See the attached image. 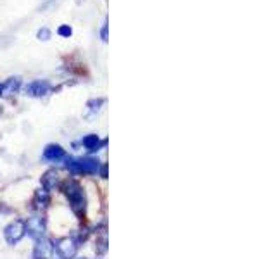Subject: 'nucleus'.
Here are the masks:
<instances>
[{
	"label": "nucleus",
	"instance_id": "5",
	"mask_svg": "<svg viewBox=\"0 0 276 259\" xmlns=\"http://www.w3.org/2000/svg\"><path fill=\"white\" fill-rule=\"evenodd\" d=\"M54 250H57L61 259H75L78 252V242L73 237H62L56 242Z\"/></svg>",
	"mask_w": 276,
	"mask_h": 259
},
{
	"label": "nucleus",
	"instance_id": "9",
	"mask_svg": "<svg viewBox=\"0 0 276 259\" xmlns=\"http://www.w3.org/2000/svg\"><path fill=\"white\" fill-rule=\"evenodd\" d=\"M59 183H61V176H59V171H56V170H49L44 176H42V187H44V190L47 192L57 188Z\"/></svg>",
	"mask_w": 276,
	"mask_h": 259
},
{
	"label": "nucleus",
	"instance_id": "11",
	"mask_svg": "<svg viewBox=\"0 0 276 259\" xmlns=\"http://www.w3.org/2000/svg\"><path fill=\"white\" fill-rule=\"evenodd\" d=\"M19 88H21V78L13 76L2 83V95H13Z\"/></svg>",
	"mask_w": 276,
	"mask_h": 259
},
{
	"label": "nucleus",
	"instance_id": "14",
	"mask_svg": "<svg viewBox=\"0 0 276 259\" xmlns=\"http://www.w3.org/2000/svg\"><path fill=\"white\" fill-rule=\"evenodd\" d=\"M102 104H104V99H93V100L87 102V107H88V111L90 112H97Z\"/></svg>",
	"mask_w": 276,
	"mask_h": 259
},
{
	"label": "nucleus",
	"instance_id": "7",
	"mask_svg": "<svg viewBox=\"0 0 276 259\" xmlns=\"http://www.w3.org/2000/svg\"><path fill=\"white\" fill-rule=\"evenodd\" d=\"M50 92V83L47 80H33L25 86V95L28 97H44Z\"/></svg>",
	"mask_w": 276,
	"mask_h": 259
},
{
	"label": "nucleus",
	"instance_id": "12",
	"mask_svg": "<svg viewBox=\"0 0 276 259\" xmlns=\"http://www.w3.org/2000/svg\"><path fill=\"white\" fill-rule=\"evenodd\" d=\"M50 202V195L47 190H37V194H35V199H33V204L35 207H37L38 211L45 209L47 206H49Z\"/></svg>",
	"mask_w": 276,
	"mask_h": 259
},
{
	"label": "nucleus",
	"instance_id": "13",
	"mask_svg": "<svg viewBox=\"0 0 276 259\" xmlns=\"http://www.w3.org/2000/svg\"><path fill=\"white\" fill-rule=\"evenodd\" d=\"M95 252L100 254V256L107 252V237H106V233L102 235V238H100V240L95 242Z\"/></svg>",
	"mask_w": 276,
	"mask_h": 259
},
{
	"label": "nucleus",
	"instance_id": "2",
	"mask_svg": "<svg viewBox=\"0 0 276 259\" xmlns=\"http://www.w3.org/2000/svg\"><path fill=\"white\" fill-rule=\"evenodd\" d=\"M66 168L73 175H95L100 170V161L95 158H66Z\"/></svg>",
	"mask_w": 276,
	"mask_h": 259
},
{
	"label": "nucleus",
	"instance_id": "4",
	"mask_svg": "<svg viewBox=\"0 0 276 259\" xmlns=\"http://www.w3.org/2000/svg\"><path fill=\"white\" fill-rule=\"evenodd\" d=\"M25 235V221H21V219H14L4 228V238L9 245H16Z\"/></svg>",
	"mask_w": 276,
	"mask_h": 259
},
{
	"label": "nucleus",
	"instance_id": "10",
	"mask_svg": "<svg viewBox=\"0 0 276 259\" xmlns=\"http://www.w3.org/2000/svg\"><path fill=\"white\" fill-rule=\"evenodd\" d=\"M81 144L85 145V149H87L88 152H95V151H99V149H100V145L106 144V140H100L99 135H95V133H90V135H87V137H83V139H81Z\"/></svg>",
	"mask_w": 276,
	"mask_h": 259
},
{
	"label": "nucleus",
	"instance_id": "20",
	"mask_svg": "<svg viewBox=\"0 0 276 259\" xmlns=\"http://www.w3.org/2000/svg\"><path fill=\"white\" fill-rule=\"evenodd\" d=\"M83 259H85V257H83Z\"/></svg>",
	"mask_w": 276,
	"mask_h": 259
},
{
	"label": "nucleus",
	"instance_id": "19",
	"mask_svg": "<svg viewBox=\"0 0 276 259\" xmlns=\"http://www.w3.org/2000/svg\"><path fill=\"white\" fill-rule=\"evenodd\" d=\"M0 114H2V107H0Z\"/></svg>",
	"mask_w": 276,
	"mask_h": 259
},
{
	"label": "nucleus",
	"instance_id": "8",
	"mask_svg": "<svg viewBox=\"0 0 276 259\" xmlns=\"http://www.w3.org/2000/svg\"><path fill=\"white\" fill-rule=\"evenodd\" d=\"M44 158L50 163H59V161L66 159V151L59 144H49L44 149Z\"/></svg>",
	"mask_w": 276,
	"mask_h": 259
},
{
	"label": "nucleus",
	"instance_id": "1",
	"mask_svg": "<svg viewBox=\"0 0 276 259\" xmlns=\"http://www.w3.org/2000/svg\"><path fill=\"white\" fill-rule=\"evenodd\" d=\"M62 192H64L73 213H75L78 218H83L85 209H87V195H85L83 187H81L76 180L71 178L62 183Z\"/></svg>",
	"mask_w": 276,
	"mask_h": 259
},
{
	"label": "nucleus",
	"instance_id": "6",
	"mask_svg": "<svg viewBox=\"0 0 276 259\" xmlns=\"http://www.w3.org/2000/svg\"><path fill=\"white\" fill-rule=\"evenodd\" d=\"M54 256V242L47 237H42L35 242L33 259H52Z\"/></svg>",
	"mask_w": 276,
	"mask_h": 259
},
{
	"label": "nucleus",
	"instance_id": "3",
	"mask_svg": "<svg viewBox=\"0 0 276 259\" xmlns=\"http://www.w3.org/2000/svg\"><path fill=\"white\" fill-rule=\"evenodd\" d=\"M25 233H28V237L35 238V240L44 237V233H45V218L44 216L42 214L30 216V218L25 221Z\"/></svg>",
	"mask_w": 276,
	"mask_h": 259
},
{
	"label": "nucleus",
	"instance_id": "17",
	"mask_svg": "<svg viewBox=\"0 0 276 259\" xmlns=\"http://www.w3.org/2000/svg\"><path fill=\"white\" fill-rule=\"evenodd\" d=\"M107 28H109V25H107V19L104 21V25H102V30H100V38H102L104 42H107Z\"/></svg>",
	"mask_w": 276,
	"mask_h": 259
},
{
	"label": "nucleus",
	"instance_id": "15",
	"mask_svg": "<svg viewBox=\"0 0 276 259\" xmlns=\"http://www.w3.org/2000/svg\"><path fill=\"white\" fill-rule=\"evenodd\" d=\"M57 35H61V37H66L69 38L73 35V28L69 25H61L59 28H57Z\"/></svg>",
	"mask_w": 276,
	"mask_h": 259
},
{
	"label": "nucleus",
	"instance_id": "16",
	"mask_svg": "<svg viewBox=\"0 0 276 259\" xmlns=\"http://www.w3.org/2000/svg\"><path fill=\"white\" fill-rule=\"evenodd\" d=\"M37 38H38V40L47 42L50 38V30L49 28H40V30L37 31Z\"/></svg>",
	"mask_w": 276,
	"mask_h": 259
},
{
	"label": "nucleus",
	"instance_id": "18",
	"mask_svg": "<svg viewBox=\"0 0 276 259\" xmlns=\"http://www.w3.org/2000/svg\"><path fill=\"white\" fill-rule=\"evenodd\" d=\"M0 95H2V83H0Z\"/></svg>",
	"mask_w": 276,
	"mask_h": 259
}]
</instances>
